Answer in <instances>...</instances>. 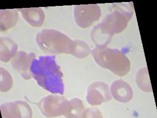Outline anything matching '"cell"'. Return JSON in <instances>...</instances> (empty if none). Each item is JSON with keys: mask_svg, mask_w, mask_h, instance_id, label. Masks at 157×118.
<instances>
[{"mask_svg": "<svg viewBox=\"0 0 157 118\" xmlns=\"http://www.w3.org/2000/svg\"><path fill=\"white\" fill-rule=\"evenodd\" d=\"M136 79L137 86L140 90L146 92H152L151 82L147 67L140 69L136 73Z\"/></svg>", "mask_w": 157, "mask_h": 118, "instance_id": "obj_14", "label": "cell"}, {"mask_svg": "<svg viewBox=\"0 0 157 118\" xmlns=\"http://www.w3.org/2000/svg\"><path fill=\"white\" fill-rule=\"evenodd\" d=\"M112 98L110 87L105 83L97 81L88 86L86 100L91 105H99Z\"/></svg>", "mask_w": 157, "mask_h": 118, "instance_id": "obj_7", "label": "cell"}, {"mask_svg": "<svg viewBox=\"0 0 157 118\" xmlns=\"http://www.w3.org/2000/svg\"><path fill=\"white\" fill-rule=\"evenodd\" d=\"M35 58L36 55L33 53H27L24 51H19L11 60V65L15 70L20 74L23 78L29 80L32 77L31 65Z\"/></svg>", "mask_w": 157, "mask_h": 118, "instance_id": "obj_9", "label": "cell"}, {"mask_svg": "<svg viewBox=\"0 0 157 118\" xmlns=\"http://www.w3.org/2000/svg\"><path fill=\"white\" fill-rule=\"evenodd\" d=\"M18 46L12 39L7 37L0 38V60L6 63L11 60L17 53Z\"/></svg>", "mask_w": 157, "mask_h": 118, "instance_id": "obj_12", "label": "cell"}, {"mask_svg": "<svg viewBox=\"0 0 157 118\" xmlns=\"http://www.w3.org/2000/svg\"><path fill=\"white\" fill-rule=\"evenodd\" d=\"M131 9L127 5H114L113 10L91 32V39L96 46L108 45L114 34L120 33L126 28L133 15Z\"/></svg>", "mask_w": 157, "mask_h": 118, "instance_id": "obj_1", "label": "cell"}, {"mask_svg": "<svg viewBox=\"0 0 157 118\" xmlns=\"http://www.w3.org/2000/svg\"><path fill=\"white\" fill-rule=\"evenodd\" d=\"M1 112L3 118H29L33 116L29 105L22 100L3 103L1 105Z\"/></svg>", "mask_w": 157, "mask_h": 118, "instance_id": "obj_8", "label": "cell"}, {"mask_svg": "<svg viewBox=\"0 0 157 118\" xmlns=\"http://www.w3.org/2000/svg\"><path fill=\"white\" fill-rule=\"evenodd\" d=\"M22 17L26 22L33 27L41 26L45 20V14L40 7L20 9Z\"/></svg>", "mask_w": 157, "mask_h": 118, "instance_id": "obj_11", "label": "cell"}, {"mask_svg": "<svg viewBox=\"0 0 157 118\" xmlns=\"http://www.w3.org/2000/svg\"><path fill=\"white\" fill-rule=\"evenodd\" d=\"M101 15L100 7L97 4L78 5L74 8V18L76 24L82 28H87Z\"/></svg>", "mask_w": 157, "mask_h": 118, "instance_id": "obj_6", "label": "cell"}, {"mask_svg": "<svg viewBox=\"0 0 157 118\" xmlns=\"http://www.w3.org/2000/svg\"><path fill=\"white\" fill-rule=\"evenodd\" d=\"M91 53L98 65L115 75L124 76L130 71V60L118 49H111L107 46H96Z\"/></svg>", "mask_w": 157, "mask_h": 118, "instance_id": "obj_4", "label": "cell"}, {"mask_svg": "<svg viewBox=\"0 0 157 118\" xmlns=\"http://www.w3.org/2000/svg\"><path fill=\"white\" fill-rule=\"evenodd\" d=\"M16 9L0 10V31H6L14 27L19 20L18 12Z\"/></svg>", "mask_w": 157, "mask_h": 118, "instance_id": "obj_13", "label": "cell"}, {"mask_svg": "<svg viewBox=\"0 0 157 118\" xmlns=\"http://www.w3.org/2000/svg\"><path fill=\"white\" fill-rule=\"evenodd\" d=\"M85 107L82 101L79 98H74L69 100L68 112L66 118H82Z\"/></svg>", "mask_w": 157, "mask_h": 118, "instance_id": "obj_15", "label": "cell"}, {"mask_svg": "<svg viewBox=\"0 0 157 118\" xmlns=\"http://www.w3.org/2000/svg\"><path fill=\"white\" fill-rule=\"evenodd\" d=\"M32 77L41 87L52 93L63 95L64 91L63 74L55 56L35 58L31 66Z\"/></svg>", "mask_w": 157, "mask_h": 118, "instance_id": "obj_2", "label": "cell"}, {"mask_svg": "<svg viewBox=\"0 0 157 118\" xmlns=\"http://www.w3.org/2000/svg\"><path fill=\"white\" fill-rule=\"evenodd\" d=\"M58 95L46 96L36 103L43 115L47 117H64L66 115L68 110L69 100Z\"/></svg>", "mask_w": 157, "mask_h": 118, "instance_id": "obj_5", "label": "cell"}, {"mask_svg": "<svg viewBox=\"0 0 157 118\" xmlns=\"http://www.w3.org/2000/svg\"><path fill=\"white\" fill-rule=\"evenodd\" d=\"M112 97L122 103H127L133 97V91L129 84L122 80L114 81L110 87Z\"/></svg>", "mask_w": 157, "mask_h": 118, "instance_id": "obj_10", "label": "cell"}, {"mask_svg": "<svg viewBox=\"0 0 157 118\" xmlns=\"http://www.w3.org/2000/svg\"><path fill=\"white\" fill-rule=\"evenodd\" d=\"M103 117L99 110L96 108H90L85 110L82 118H100Z\"/></svg>", "mask_w": 157, "mask_h": 118, "instance_id": "obj_18", "label": "cell"}, {"mask_svg": "<svg viewBox=\"0 0 157 118\" xmlns=\"http://www.w3.org/2000/svg\"><path fill=\"white\" fill-rule=\"evenodd\" d=\"M75 45L72 55L79 59H82L88 56L91 50L86 42L80 40H75Z\"/></svg>", "mask_w": 157, "mask_h": 118, "instance_id": "obj_16", "label": "cell"}, {"mask_svg": "<svg viewBox=\"0 0 157 118\" xmlns=\"http://www.w3.org/2000/svg\"><path fill=\"white\" fill-rule=\"evenodd\" d=\"M39 48L48 55L58 54H72L75 41L66 34L55 29H45L39 31L36 37Z\"/></svg>", "mask_w": 157, "mask_h": 118, "instance_id": "obj_3", "label": "cell"}, {"mask_svg": "<svg viewBox=\"0 0 157 118\" xmlns=\"http://www.w3.org/2000/svg\"><path fill=\"white\" fill-rule=\"evenodd\" d=\"M0 91L6 92L10 91L13 86V79L9 71L4 68H0Z\"/></svg>", "mask_w": 157, "mask_h": 118, "instance_id": "obj_17", "label": "cell"}]
</instances>
